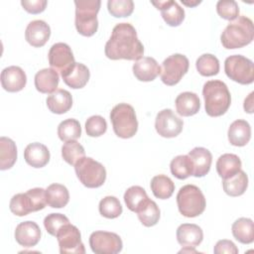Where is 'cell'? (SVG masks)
<instances>
[{
	"instance_id": "cell-1",
	"label": "cell",
	"mask_w": 254,
	"mask_h": 254,
	"mask_svg": "<svg viewBox=\"0 0 254 254\" xmlns=\"http://www.w3.org/2000/svg\"><path fill=\"white\" fill-rule=\"evenodd\" d=\"M105 56L110 60L138 61L143 58L144 47L138 39L135 28L129 23L117 24L105 44Z\"/></svg>"
},
{
	"instance_id": "cell-2",
	"label": "cell",
	"mask_w": 254,
	"mask_h": 254,
	"mask_svg": "<svg viewBox=\"0 0 254 254\" xmlns=\"http://www.w3.org/2000/svg\"><path fill=\"white\" fill-rule=\"evenodd\" d=\"M254 38V26L250 18L238 16L223 30L220 40L227 50L240 49L249 45Z\"/></svg>"
},
{
	"instance_id": "cell-3",
	"label": "cell",
	"mask_w": 254,
	"mask_h": 254,
	"mask_svg": "<svg viewBox=\"0 0 254 254\" xmlns=\"http://www.w3.org/2000/svg\"><path fill=\"white\" fill-rule=\"evenodd\" d=\"M205 112L211 117L223 115L231 103L227 85L221 80H208L202 88Z\"/></svg>"
},
{
	"instance_id": "cell-4",
	"label": "cell",
	"mask_w": 254,
	"mask_h": 254,
	"mask_svg": "<svg viewBox=\"0 0 254 254\" xmlns=\"http://www.w3.org/2000/svg\"><path fill=\"white\" fill-rule=\"evenodd\" d=\"M75 4V28L84 37L93 36L98 28L97 13L101 2L99 0H79Z\"/></svg>"
},
{
	"instance_id": "cell-5",
	"label": "cell",
	"mask_w": 254,
	"mask_h": 254,
	"mask_svg": "<svg viewBox=\"0 0 254 254\" xmlns=\"http://www.w3.org/2000/svg\"><path fill=\"white\" fill-rule=\"evenodd\" d=\"M110 121L114 133L123 139L133 137L138 130V121L133 106L119 103L110 111Z\"/></svg>"
},
{
	"instance_id": "cell-6",
	"label": "cell",
	"mask_w": 254,
	"mask_h": 254,
	"mask_svg": "<svg viewBox=\"0 0 254 254\" xmlns=\"http://www.w3.org/2000/svg\"><path fill=\"white\" fill-rule=\"evenodd\" d=\"M46 190L42 188L31 189L25 193H17L12 196L9 208L17 216H25L30 212L44 209L47 205Z\"/></svg>"
},
{
	"instance_id": "cell-7",
	"label": "cell",
	"mask_w": 254,
	"mask_h": 254,
	"mask_svg": "<svg viewBox=\"0 0 254 254\" xmlns=\"http://www.w3.org/2000/svg\"><path fill=\"white\" fill-rule=\"evenodd\" d=\"M177 204L181 214L186 217H195L204 211L206 201L198 187L186 185L177 194Z\"/></svg>"
},
{
	"instance_id": "cell-8",
	"label": "cell",
	"mask_w": 254,
	"mask_h": 254,
	"mask_svg": "<svg viewBox=\"0 0 254 254\" xmlns=\"http://www.w3.org/2000/svg\"><path fill=\"white\" fill-rule=\"evenodd\" d=\"M74 171L80 183L89 189L101 187L106 180V170L102 164L90 157H83L74 165Z\"/></svg>"
},
{
	"instance_id": "cell-9",
	"label": "cell",
	"mask_w": 254,
	"mask_h": 254,
	"mask_svg": "<svg viewBox=\"0 0 254 254\" xmlns=\"http://www.w3.org/2000/svg\"><path fill=\"white\" fill-rule=\"evenodd\" d=\"M226 75L240 84H250L254 80V64L241 55H233L224 62Z\"/></svg>"
},
{
	"instance_id": "cell-10",
	"label": "cell",
	"mask_w": 254,
	"mask_h": 254,
	"mask_svg": "<svg viewBox=\"0 0 254 254\" xmlns=\"http://www.w3.org/2000/svg\"><path fill=\"white\" fill-rule=\"evenodd\" d=\"M190 66L189 59L182 54H174L164 60L161 67L162 81L173 86L180 82L182 77L188 72Z\"/></svg>"
},
{
	"instance_id": "cell-11",
	"label": "cell",
	"mask_w": 254,
	"mask_h": 254,
	"mask_svg": "<svg viewBox=\"0 0 254 254\" xmlns=\"http://www.w3.org/2000/svg\"><path fill=\"white\" fill-rule=\"evenodd\" d=\"M89 246L96 254H116L122 250L123 243L118 234L99 230L90 234Z\"/></svg>"
},
{
	"instance_id": "cell-12",
	"label": "cell",
	"mask_w": 254,
	"mask_h": 254,
	"mask_svg": "<svg viewBox=\"0 0 254 254\" xmlns=\"http://www.w3.org/2000/svg\"><path fill=\"white\" fill-rule=\"evenodd\" d=\"M62 254L76 253L84 254L85 248L81 241V235L78 228L70 223L64 225L56 235Z\"/></svg>"
},
{
	"instance_id": "cell-13",
	"label": "cell",
	"mask_w": 254,
	"mask_h": 254,
	"mask_svg": "<svg viewBox=\"0 0 254 254\" xmlns=\"http://www.w3.org/2000/svg\"><path fill=\"white\" fill-rule=\"evenodd\" d=\"M183 127V119L178 117L172 109H163L156 116L155 128L157 133L162 137H177L182 132Z\"/></svg>"
},
{
	"instance_id": "cell-14",
	"label": "cell",
	"mask_w": 254,
	"mask_h": 254,
	"mask_svg": "<svg viewBox=\"0 0 254 254\" xmlns=\"http://www.w3.org/2000/svg\"><path fill=\"white\" fill-rule=\"evenodd\" d=\"M48 59L50 65L60 72L66 70L75 63L71 49L65 43L54 44L49 51Z\"/></svg>"
},
{
	"instance_id": "cell-15",
	"label": "cell",
	"mask_w": 254,
	"mask_h": 254,
	"mask_svg": "<svg viewBox=\"0 0 254 254\" xmlns=\"http://www.w3.org/2000/svg\"><path fill=\"white\" fill-rule=\"evenodd\" d=\"M27 82L25 71L16 65L5 67L1 72L2 87L8 92H18L22 90Z\"/></svg>"
},
{
	"instance_id": "cell-16",
	"label": "cell",
	"mask_w": 254,
	"mask_h": 254,
	"mask_svg": "<svg viewBox=\"0 0 254 254\" xmlns=\"http://www.w3.org/2000/svg\"><path fill=\"white\" fill-rule=\"evenodd\" d=\"M51 36L50 26L43 20H34L30 22L25 31L26 41L35 48L46 45Z\"/></svg>"
},
{
	"instance_id": "cell-17",
	"label": "cell",
	"mask_w": 254,
	"mask_h": 254,
	"mask_svg": "<svg viewBox=\"0 0 254 254\" xmlns=\"http://www.w3.org/2000/svg\"><path fill=\"white\" fill-rule=\"evenodd\" d=\"M41 229L34 221H24L17 225L15 229L16 241L24 247H33L37 245L41 239Z\"/></svg>"
},
{
	"instance_id": "cell-18",
	"label": "cell",
	"mask_w": 254,
	"mask_h": 254,
	"mask_svg": "<svg viewBox=\"0 0 254 254\" xmlns=\"http://www.w3.org/2000/svg\"><path fill=\"white\" fill-rule=\"evenodd\" d=\"M151 3L161 11L164 21L171 27H177L182 24L185 19V10L173 0L167 1H151Z\"/></svg>"
},
{
	"instance_id": "cell-19",
	"label": "cell",
	"mask_w": 254,
	"mask_h": 254,
	"mask_svg": "<svg viewBox=\"0 0 254 254\" xmlns=\"http://www.w3.org/2000/svg\"><path fill=\"white\" fill-rule=\"evenodd\" d=\"M61 74L64 82L73 89L84 87L90 77L88 67L80 63H74L69 68L61 72Z\"/></svg>"
},
{
	"instance_id": "cell-20",
	"label": "cell",
	"mask_w": 254,
	"mask_h": 254,
	"mask_svg": "<svg viewBox=\"0 0 254 254\" xmlns=\"http://www.w3.org/2000/svg\"><path fill=\"white\" fill-rule=\"evenodd\" d=\"M192 164V176L196 178L204 177L210 170L212 155L209 150L203 147H195L189 152Z\"/></svg>"
},
{
	"instance_id": "cell-21",
	"label": "cell",
	"mask_w": 254,
	"mask_h": 254,
	"mask_svg": "<svg viewBox=\"0 0 254 254\" xmlns=\"http://www.w3.org/2000/svg\"><path fill=\"white\" fill-rule=\"evenodd\" d=\"M133 73L140 81H152L161 73V66L154 58L143 57L133 64Z\"/></svg>"
},
{
	"instance_id": "cell-22",
	"label": "cell",
	"mask_w": 254,
	"mask_h": 254,
	"mask_svg": "<svg viewBox=\"0 0 254 254\" xmlns=\"http://www.w3.org/2000/svg\"><path fill=\"white\" fill-rule=\"evenodd\" d=\"M202 239V229L196 224L183 223L177 229V240L184 247H196Z\"/></svg>"
},
{
	"instance_id": "cell-23",
	"label": "cell",
	"mask_w": 254,
	"mask_h": 254,
	"mask_svg": "<svg viewBox=\"0 0 254 254\" xmlns=\"http://www.w3.org/2000/svg\"><path fill=\"white\" fill-rule=\"evenodd\" d=\"M24 158L26 163L31 167L43 168L50 161V151L46 145L34 142L25 148Z\"/></svg>"
},
{
	"instance_id": "cell-24",
	"label": "cell",
	"mask_w": 254,
	"mask_h": 254,
	"mask_svg": "<svg viewBox=\"0 0 254 254\" xmlns=\"http://www.w3.org/2000/svg\"><path fill=\"white\" fill-rule=\"evenodd\" d=\"M228 141L231 145L236 147L245 146L251 138L250 124L243 119L233 121L228 128Z\"/></svg>"
},
{
	"instance_id": "cell-25",
	"label": "cell",
	"mask_w": 254,
	"mask_h": 254,
	"mask_svg": "<svg viewBox=\"0 0 254 254\" xmlns=\"http://www.w3.org/2000/svg\"><path fill=\"white\" fill-rule=\"evenodd\" d=\"M175 104L178 114L184 117L196 114L200 108V101L197 94L190 91L180 93L176 98Z\"/></svg>"
},
{
	"instance_id": "cell-26",
	"label": "cell",
	"mask_w": 254,
	"mask_h": 254,
	"mask_svg": "<svg viewBox=\"0 0 254 254\" xmlns=\"http://www.w3.org/2000/svg\"><path fill=\"white\" fill-rule=\"evenodd\" d=\"M60 76L54 68H43L35 75V86L41 93H53L57 90Z\"/></svg>"
},
{
	"instance_id": "cell-27",
	"label": "cell",
	"mask_w": 254,
	"mask_h": 254,
	"mask_svg": "<svg viewBox=\"0 0 254 254\" xmlns=\"http://www.w3.org/2000/svg\"><path fill=\"white\" fill-rule=\"evenodd\" d=\"M47 106L51 112L64 114L72 106V97L69 91L65 89H57L47 97Z\"/></svg>"
},
{
	"instance_id": "cell-28",
	"label": "cell",
	"mask_w": 254,
	"mask_h": 254,
	"mask_svg": "<svg viewBox=\"0 0 254 254\" xmlns=\"http://www.w3.org/2000/svg\"><path fill=\"white\" fill-rule=\"evenodd\" d=\"M241 170V160L235 154H223L216 161V171L220 178L227 179Z\"/></svg>"
},
{
	"instance_id": "cell-29",
	"label": "cell",
	"mask_w": 254,
	"mask_h": 254,
	"mask_svg": "<svg viewBox=\"0 0 254 254\" xmlns=\"http://www.w3.org/2000/svg\"><path fill=\"white\" fill-rule=\"evenodd\" d=\"M232 235L243 244H250L254 241V223L251 218L240 217L231 226Z\"/></svg>"
},
{
	"instance_id": "cell-30",
	"label": "cell",
	"mask_w": 254,
	"mask_h": 254,
	"mask_svg": "<svg viewBox=\"0 0 254 254\" xmlns=\"http://www.w3.org/2000/svg\"><path fill=\"white\" fill-rule=\"evenodd\" d=\"M222 187L226 194L230 196H239L245 192L248 187V176L244 171L240 170L234 176L223 179Z\"/></svg>"
},
{
	"instance_id": "cell-31",
	"label": "cell",
	"mask_w": 254,
	"mask_h": 254,
	"mask_svg": "<svg viewBox=\"0 0 254 254\" xmlns=\"http://www.w3.org/2000/svg\"><path fill=\"white\" fill-rule=\"evenodd\" d=\"M47 203L53 208H62L65 206L69 200V192L67 189L61 184H52L46 190Z\"/></svg>"
},
{
	"instance_id": "cell-32",
	"label": "cell",
	"mask_w": 254,
	"mask_h": 254,
	"mask_svg": "<svg viewBox=\"0 0 254 254\" xmlns=\"http://www.w3.org/2000/svg\"><path fill=\"white\" fill-rule=\"evenodd\" d=\"M17 160V147L15 142L8 137L0 138V170L12 168Z\"/></svg>"
},
{
	"instance_id": "cell-33",
	"label": "cell",
	"mask_w": 254,
	"mask_h": 254,
	"mask_svg": "<svg viewBox=\"0 0 254 254\" xmlns=\"http://www.w3.org/2000/svg\"><path fill=\"white\" fill-rule=\"evenodd\" d=\"M138 218L140 220V222L146 226V227H151L154 226L158 223L159 219H160V208L157 205V203L148 198L136 211Z\"/></svg>"
},
{
	"instance_id": "cell-34",
	"label": "cell",
	"mask_w": 254,
	"mask_h": 254,
	"mask_svg": "<svg viewBox=\"0 0 254 254\" xmlns=\"http://www.w3.org/2000/svg\"><path fill=\"white\" fill-rule=\"evenodd\" d=\"M150 187L153 194L160 199L170 198L175 190V184L165 175L155 176L151 180Z\"/></svg>"
},
{
	"instance_id": "cell-35",
	"label": "cell",
	"mask_w": 254,
	"mask_h": 254,
	"mask_svg": "<svg viewBox=\"0 0 254 254\" xmlns=\"http://www.w3.org/2000/svg\"><path fill=\"white\" fill-rule=\"evenodd\" d=\"M171 173L179 180H185L192 176V164L188 155H179L175 157L170 164Z\"/></svg>"
},
{
	"instance_id": "cell-36",
	"label": "cell",
	"mask_w": 254,
	"mask_h": 254,
	"mask_svg": "<svg viewBox=\"0 0 254 254\" xmlns=\"http://www.w3.org/2000/svg\"><path fill=\"white\" fill-rule=\"evenodd\" d=\"M80 135L81 127L76 119H65L62 121L58 126V136L64 142L76 140L80 137Z\"/></svg>"
},
{
	"instance_id": "cell-37",
	"label": "cell",
	"mask_w": 254,
	"mask_h": 254,
	"mask_svg": "<svg viewBox=\"0 0 254 254\" xmlns=\"http://www.w3.org/2000/svg\"><path fill=\"white\" fill-rule=\"evenodd\" d=\"M146 190L140 186H132L124 193V201L127 207L136 212L138 208L148 199Z\"/></svg>"
},
{
	"instance_id": "cell-38",
	"label": "cell",
	"mask_w": 254,
	"mask_h": 254,
	"mask_svg": "<svg viewBox=\"0 0 254 254\" xmlns=\"http://www.w3.org/2000/svg\"><path fill=\"white\" fill-rule=\"evenodd\" d=\"M195 66L199 74L203 76H212L219 71V61L211 54H203L196 60Z\"/></svg>"
},
{
	"instance_id": "cell-39",
	"label": "cell",
	"mask_w": 254,
	"mask_h": 254,
	"mask_svg": "<svg viewBox=\"0 0 254 254\" xmlns=\"http://www.w3.org/2000/svg\"><path fill=\"white\" fill-rule=\"evenodd\" d=\"M62 156L67 164L74 166L78 160L85 157V151L82 145H80L75 140H71L65 142L63 145Z\"/></svg>"
},
{
	"instance_id": "cell-40",
	"label": "cell",
	"mask_w": 254,
	"mask_h": 254,
	"mask_svg": "<svg viewBox=\"0 0 254 254\" xmlns=\"http://www.w3.org/2000/svg\"><path fill=\"white\" fill-rule=\"evenodd\" d=\"M99 212L106 218H116L122 213V205L119 199L112 195H107L99 201Z\"/></svg>"
},
{
	"instance_id": "cell-41",
	"label": "cell",
	"mask_w": 254,
	"mask_h": 254,
	"mask_svg": "<svg viewBox=\"0 0 254 254\" xmlns=\"http://www.w3.org/2000/svg\"><path fill=\"white\" fill-rule=\"evenodd\" d=\"M107 9L113 17H128L134 10V2L132 0H109Z\"/></svg>"
},
{
	"instance_id": "cell-42",
	"label": "cell",
	"mask_w": 254,
	"mask_h": 254,
	"mask_svg": "<svg viewBox=\"0 0 254 254\" xmlns=\"http://www.w3.org/2000/svg\"><path fill=\"white\" fill-rule=\"evenodd\" d=\"M107 130L106 120L100 115L90 116L85 122L86 134L90 137H99Z\"/></svg>"
},
{
	"instance_id": "cell-43",
	"label": "cell",
	"mask_w": 254,
	"mask_h": 254,
	"mask_svg": "<svg viewBox=\"0 0 254 254\" xmlns=\"http://www.w3.org/2000/svg\"><path fill=\"white\" fill-rule=\"evenodd\" d=\"M67 223H69L68 218L62 213H51L44 219V226L47 232L53 236H56L59 230Z\"/></svg>"
},
{
	"instance_id": "cell-44",
	"label": "cell",
	"mask_w": 254,
	"mask_h": 254,
	"mask_svg": "<svg viewBox=\"0 0 254 254\" xmlns=\"http://www.w3.org/2000/svg\"><path fill=\"white\" fill-rule=\"evenodd\" d=\"M217 14L229 21L235 20L239 15L238 4L234 0H220L216 3Z\"/></svg>"
},
{
	"instance_id": "cell-45",
	"label": "cell",
	"mask_w": 254,
	"mask_h": 254,
	"mask_svg": "<svg viewBox=\"0 0 254 254\" xmlns=\"http://www.w3.org/2000/svg\"><path fill=\"white\" fill-rule=\"evenodd\" d=\"M46 0H22L21 5L23 8L31 14H39L42 13L47 6Z\"/></svg>"
},
{
	"instance_id": "cell-46",
	"label": "cell",
	"mask_w": 254,
	"mask_h": 254,
	"mask_svg": "<svg viewBox=\"0 0 254 254\" xmlns=\"http://www.w3.org/2000/svg\"><path fill=\"white\" fill-rule=\"evenodd\" d=\"M213 252L215 254H237L238 253V248L236 245L231 241L227 239H222L216 242Z\"/></svg>"
},
{
	"instance_id": "cell-47",
	"label": "cell",
	"mask_w": 254,
	"mask_h": 254,
	"mask_svg": "<svg viewBox=\"0 0 254 254\" xmlns=\"http://www.w3.org/2000/svg\"><path fill=\"white\" fill-rule=\"evenodd\" d=\"M253 94L254 92H251L247 98L244 100V110L245 112L252 113L253 112Z\"/></svg>"
},
{
	"instance_id": "cell-48",
	"label": "cell",
	"mask_w": 254,
	"mask_h": 254,
	"mask_svg": "<svg viewBox=\"0 0 254 254\" xmlns=\"http://www.w3.org/2000/svg\"><path fill=\"white\" fill-rule=\"evenodd\" d=\"M197 253V251L194 249V247H185L182 250L179 251V253Z\"/></svg>"
},
{
	"instance_id": "cell-49",
	"label": "cell",
	"mask_w": 254,
	"mask_h": 254,
	"mask_svg": "<svg viewBox=\"0 0 254 254\" xmlns=\"http://www.w3.org/2000/svg\"><path fill=\"white\" fill-rule=\"evenodd\" d=\"M201 1H193V2H188V1H186V0H182V3L183 4H185V5H187V6H190V7H194V6H196V5H198L199 3H200Z\"/></svg>"
}]
</instances>
